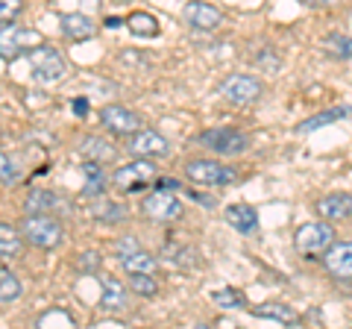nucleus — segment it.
I'll list each match as a JSON object with an SVG mask.
<instances>
[{"instance_id": "obj_1", "label": "nucleus", "mask_w": 352, "mask_h": 329, "mask_svg": "<svg viewBox=\"0 0 352 329\" xmlns=\"http://www.w3.org/2000/svg\"><path fill=\"white\" fill-rule=\"evenodd\" d=\"M21 235L38 250H56L65 241V226L53 215H30L21 221Z\"/></svg>"}, {"instance_id": "obj_2", "label": "nucleus", "mask_w": 352, "mask_h": 329, "mask_svg": "<svg viewBox=\"0 0 352 329\" xmlns=\"http://www.w3.org/2000/svg\"><path fill=\"white\" fill-rule=\"evenodd\" d=\"M27 59H30V74L36 76L38 83H44V85L62 83L65 76L71 74V65H68V59H65L59 50L47 47V45L32 47V50L27 53Z\"/></svg>"}, {"instance_id": "obj_3", "label": "nucleus", "mask_w": 352, "mask_h": 329, "mask_svg": "<svg viewBox=\"0 0 352 329\" xmlns=\"http://www.w3.org/2000/svg\"><path fill=\"white\" fill-rule=\"evenodd\" d=\"M335 244V229L329 221H308L302 224L300 229H296V235H294V250L300 256L305 259H317V256H323L329 247Z\"/></svg>"}, {"instance_id": "obj_4", "label": "nucleus", "mask_w": 352, "mask_h": 329, "mask_svg": "<svg viewBox=\"0 0 352 329\" xmlns=\"http://www.w3.org/2000/svg\"><path fill=\"white\" fill-rule=\"evenodd\" d=\"M38 45H41V32L38 30L18 27L15 21L0 27V59L15 62V59H21L24 53H30L32 47H38Z\"/></svg>"}, {"instance_id": "obj_5", "label": "nucleus", "mask_w": 352, "mask_h": 329, "mask_svg": "<svg viewBox=\"0 0 352 329\" xmlns=\"http://www.w3.org/2000/svg\"><path fill=\"white\" fill-rule=\"evenodd\" d=\"M197 141H200L203 147L220 153V156H238V153H244L250 147V136L241 133V129H235V127L203 129V133H197Z\"/></svg>"}, {"instance_id": "obj_6", "label": "nucleus", "mask_w": 352, "mask_h": 329, "mask_svg": "<svg viewBox=\"0 0 352 329\" xmlns=\"http://www.w3.org/2000/svg\"><path fill=\"white\" fill-rule=\"evenodd\" d=\"M185 177H188L194 185L220 189V185H229L235 180V171L223 162H214V159H191V162H185Z\"/></svg>"}, {"instance_id": "obj_7", "label": "nucleus", "mask_w": 352, "mask_h": 329, "mask_svg": "<svg viewBox=\"0 0 352 329\" xmlns=\"http://www.w3.org/2000/svg\"><path fill=\"white\" fill-rule=\"evenodd\" d=\"M141 212H144V217H150V221L170 224V221H179L185 206H182L179 197H176V191L156 189V191H150L144 200H141Z\"/></svg>"}, {"instance_id": "obj_8", "label": "nucleus", "mask_w": 352, "mask_h": 329, "mask_svg": "<svg viewBox=\"0 0 352 329\" xmlns=\"http://www.w3.org/2000/svg\"><path fill=\"white\" fill-rule=\"evenodd\" d=\"M156 177H159L156 162L153 159H138V162H129V164H124V168H118L112 173V185L118 191L132 194V191H141L144 185H150Z\"/></svg>"}, {"instance_id": "obj_9", "label": "nucleus", "mask_w": 352, "mask_h": 329, "mask_svg": "<svg viewBox=\"0 0 352 329\" xmlns=\"http://www.w3.org/2000/svg\"><path fill=\"white\" fill-rule=\"evenodd\" d=\"M220 94L235 106H250L264 94V83L252 74H232L220 83Z\"/></svg>"}, {"instance_id": "obj_10", "label": "nucleus", "mask_w": 352, "mask_h": 329, "mask_svg": "<svg viewBox=\"0 0 352 329\" xmlns=\"http://www.w3.org/2000/svg\"><path fill=\"white\" fill-rule=\"evenodd\" d=\"M100 124L106 127V133H112V136H132L141 129V115L120 103H112V106L100 109Z\"/></svg>"}, {"instance_id": "obj_11", "label": "nucleus", "mask_w": 352, "mask_h": 329, "mask_svg": "<svg viewBox=\"0 0 352 329\" xmlns=\"http://www.w3.org/2000/svg\"><path fill=\"white\" fill-rule=\"evenodd\" d=\"M129 153L135 159H159V156H168L170 145H168V138H164L162 133H156V129L141 127L138 133L129 136Z\"/></svg>"}, {"instance_id": "obj_12", "label": "nucleus", "mask_w": 352, "mask_h": 329, "mask_svg": "<svg viewBox=\"0 0 352 329\" xmlns=\"http://www.w3.org/2000/svg\"><path fill=\"white\" fill-rule=\"evenodd\" d=\"M323 268L338 282H352V241H335L320 256Z\"/></svg>"}, {"instance_id": "obj_13", "label": "nucleus", "mask_w": 352, "mask_h": 329, "mask_svg": "<svg viewBox=\"0 0 352 329\" xmlns=\"http://www.w3.org/2000/svg\"><path fill=\"white\" fill-rule=\"evenodd\" d=\"M182 18L188 21L191 30H200V32H212L223 24V12L217 6L206 3V0H188L182 9Z\"/></svg>"}, {"instance_id": "obj_14", "label": "nucleus", "mask_w": 352, "mask_h": 329, "mask_svg": "<svg viewBox=\"0 0 352 329\" xmlns=\"http://www.w3.org/2000/svg\"><path fill=\"white\" fill-rule=\"evenodd\" d=\"M317 217H323L329 224H338V221H349L352 217V194L349 191H332L317 200L314 206Z\"/></svg>"}, {"instance_id": "obj_15", "label": "nucleus", "mask_w": 352, "mask_h": 329, "mask_svg": "<svg viewBox=\"0 0 352 329\" xmlns=\"http://www.w3.org/2000/svg\"><path fill=\"white\" fill-rule=\"evenodd\" d=\"M97 306H100L106 315H120L129 306L126 285L120 279H112V277L100 279V303H97Z\"/></svg>"}, {"instance_id": "obj_16", "label": "nucleus", "mask_w": 352, "mask_h": 329, "mask_svg": "<svg viewBox=\"0 0 352 329\" xmlns=\"http://www.w3.org/2000/svg\"><path fill=\"white\" fill-rule=\"evenodd\" d=\"M223 217H226V224L232 226L235 233H241V235H256L258 233V212L252 209V206H247V203L226 206Z\"/></svg>"}, {"instance_id": "obj_17", "label": "nucleus", "mask_w": 352, "mask_h": 329, "mask_svg": "<svg viewBox=\"0 0 352 329\" xmlns=\"http://www.w3.org/2000/svg\"><path fill=\"white\" fill-rule=\"evenodd\" d=\"M59 27L65 32V39H71V41H91L97 36V24L88 15H82V12L62 15L59 18Z\"/></svg>"}, {"instance_id": "obj_18", "label": "nucleus", "mask_w": 352, "mask_h": 329, "mask_svg": "<svg viewBox=\"0 0 352 329\" xmlns=\"http://www.w3.org/2000/svg\"><path fill=\"white\" fill-rule=\"evenodd\" d=\"M346 118H352V103L332 106V109H326V112H320V115H311V118L300 120V124H296V133L305 136V133H314V129L329 127V124H338V120H346Z\"/></svg>"}, {"instance_id": "obj_19", "label": "nucleus", "mask_w": 352, "mask_h": 329, "mask_svg": "<svg viewBox=\"0 0 352 329\" xmlns=\"http://www.w3.org/2000/svg\"><path fill=\"white\" fill-rule=\"evenodd\" d=\"M62 206H65L62 197H56V194L47 191V189H32L27 194V200H24V209L30 215H56Z\"/></svg>"}, {"instance_id": "obj_20", "label": "nucleus", "mask_w": 352, "mask_h": 329, "mask_svg": "<svg viewBox=\"0 0 352 329\" xmlns=\"http://www.w3.org/2000/svg\"><path fill=\"white\" fill-rule=\"evenodd\" d=\"M252 317H264V321H276L282 326H291L300 321V315H296L288 303H261V306H252Z\"/></svg>"}, {"instance_id": "obj_21", "label": "nucleus", "mask_w": 352, "mask_h": 329, "mask_svg": "<svg viewBox=\"0 0 352 329\" xmlns=\"http://www.w3.org/2000/svg\"><path fill=\"white\" fill-rule=\"evenodd\" d=\"M82 177H85V189H82V194L85 197H100L103 191H106V171H103V162H94V159H88V162H82Z\"/></svg>"}, {"instance_id": "obj_22", "label": "nucleus", "mask_w": 352, "mask_h": 329, "mask_svg": "<svg viewBox=\"0 0 352 329\" xmlns=\"http://www.w3.org/2000/svg\"><path fill=\"white\" fill-rule=\"evenodd\" d=\"M124 27L138 39H156L159 36V18L153 12H132L129 18H124Z\"/></svg>"}, {"instance_id": "obj_23", "label": "nucleus", "mask_w": 352, "mask_h": 329, "mask_svg": "<svg viewBox=\"0 0 352 329\" xmlns=\"http://www.w3.org/2000/svg\"><path fill=\"white\" fill-rule=\"evenodd\" d=\"M80 153L85 159H94V162H115L118 159V147L109 145L106 138H97V136H85V141L80 145Z\"/></svg>"}, {"instance_id": "obj_24", "label": "nucleus", "mask_w": 352, "mask_h": 329, "mask_svg": "<svg viewBox=\"0 0 352 329\" xmlns=\"http://www.w3.org/2000/svg\"><path fill=\"white\" fill-rule=\"evenodd\" d=\"M24 250V235H21V226L3 224L0 221V259H15Z\"/></svg>"}, {"instance_id": "obj_25", "label": "nucleus", "mask_w": 352, "mask_h": 329, "mask_svg": "<svg viewBox=\"0 0 352 329\" xmlns=\"http://www.w3.org/2000/svg\"><path fill=\"white\" fill-rule=\"evenodd\" d=\"M120 265H124L126 273H156L159 270V259L150 253V250H132L129 256L120 259Z\"/></svg>"}, {"instance_id": "obj_26", "label": "nucleus", "mask_w": 352, "mask_h": 329, "mask_svg": "<svg viewBox=\"0 0 352 329\" xmlns=\"http://www.w3.org/2000/svg\"><path fill=\"white\" fill-rule=\"evenodd\" d=\"M91 217L94 221H100V224H120L126 217V206L124 203H115V200H97L91 206Z\"/></svg>"}, {"instance_id": "obj_27", "label": "nucleus", "mask_w": 352, "mask_h": 329, "mask_svg": "<svg viewBox=\"0 0 352 329\" xmlns=\"http://www.w3.org/2000/svg\"><path fill=\"white\" fill-rule=\"evenodd\" d=\"M21 294H24V285H21L18 273L9 268H0V303H15Z\"/></svg>"}, {"instance_id": "obj_28", "label": "nucleus", "mask_w": 352, "mask_h": 329, "mask_svg": "<svg viewBox=\"0 0 352 329\" xmlns=\"http://www.w3.org/2000/svg\"><path fill=\"white\" fill-rule=\"evenodd\" d=\"M323 47H326L329 56H335V59H352V39L349 36L332 32V36L323 39Z\"/></svg>"}, {"instance_id": "obj_29", "label": "nucleus", "mask_w": 352, "mask_h": 329, "mask_svg": "<svg viewBox=\"0 0 352 329\" xmlns=\"http://www.w3.org/2000/svg\"><path fill=\"white\" fill-rule=\"evenodd\" d=\"M129 291H135L138 297H153L159 294V282L153 279V273H129Z\"/></svg>"}, {"instance_id": "obj_30", "label": "nucleus", "mask_w": 352, "mask_h": 329, "mask_svg": "<svg viewBox=\"0 0 352 329\" xmlns=\"http://www.w3.org/2000/svg\"><path fill=\"white\" fill-rule=\"evenodd\" d=\"M0 182H3V185H15V182H21L18 164L12 162V156H6L3 150H0Z\"/></svg>"}, {"instance_id": "obj_31", "label": "nucleus", "mask_w": 352, "mask_h": 329, "mask_svg": "<svg viewBox=\"0 0 352 329\" xmlns=\"http://www.w3.org/2000/svg\"><path fill=\"white\" fill-rule=\"evenodd\" d=\"M214 303L223 306V309H241L247 300H244V294H241L238 288H223V291H214Z\"/></svg>"}, {"instance_id": "obj_32", "label": "nucleus", "mask_w": 352, "mask_h": 329, "mask_svg": "<svg viewBox=\"0 0 352 329\" xmlns=\"http://www.w3.org/2000/svg\"><path fill=\"white\" fill-rule=\"evenodd\" d=\"M24 12V0H0V24H12Z\"/></svg>"}, {"instance_id": "obj_33", "label": "nucleus", "mask_w": 352, "mask_h": 329, "mask_svg": "<svg viewBox=\"0 0 352 329\" xmlns=\"http://www.w3.org/2000/svg\"><path fill=\"white\" fill-rule=\"evenodd\" d=\"M100 265H103V256L97 253V250H85V253H80V259H76V268L82 273H97Z\"/></svg>"}, {"instance_id": "obj_34", "label": "nucleus", "mask_w": 352, "mask_h": 329, "mask_svg": "<svg viewBox=\"0 0 352 329\" xmlns=\"http://www.w3.org/2000/svg\"><path fill=\"white\" fill-rule=\"evenodd\" d=\"M50 321H59V323H65V326H74V317H71L68 312H59V309H50L47 315H41L38 321H36V326H47Z\"/></svg>"}, {"instance_id": "obj_35", "label": "nucleus", "mask_w": 352, "mask_h": 329, "mask_svg": "<svg viewBox=\"0 0 352 329\" xmlns=\"http://www.w3.org/2000/svg\"><path fill=\"white\" fill-rule=\"evenodd\" d=\"M138 247H141V244H138V238L124 235V238H120L118 244H115V256H118V259H124V256H129L132 250H138Z\"/></svg>"}, {"instance_id": "obj_36", "label": "nucleus", "mask_w": 352, "mask_h": 329, "mask_svg": "<svg viewBox=\"0 0 352 329\" xmlns=\"http://www.w3.org/2000/svg\"><path fill=\"white\" fill-rule=\"evenodd\" d=\"M156 189H168V191H179V189H182V182H179V180H168V177H164V180H159V177H156Z\"/></svg>"}, {"instance_id": "obj_37", "label": "nucleus", "mask_w": 352, "mask_h": 329, "mask_svg": "<svg viewBox=\"0 0 352 329\" xmlns=\"http://www.w3.org/2000/svg\"><path fill=\"white\" fill-rule=\"evenodd\" d=\"M74 112H76V118H85L88 115V100H85V97H74Z\"/></svg>"}, {"instance_id": "obj_38", "label": "nucleus", "mask_w": 352, "mask_h": 329, "mask_svg": "<svg viewBox=\"0 0 352 329\" xmlns=\"http://www.w3.org/2000/svg\"><path fill=\"white\" fill-rule=\"evenodd\" d=\"M120 21L124 18H106V27H120Z\"/></svg>"}, {"instance_id": "obj_39", "label": "nucleus", "mask_w": 352, "mask_h": 329, "mask_svg": "<svg viewBox=\"0 0 352 329\" xmlns=\"http://www.w3.org/2000/svg\"><path fill=\"white\" fill-rule=\"evenodd\" d=\"M115 3H132V0H115Z\"/></svg>"}]
</instances>
